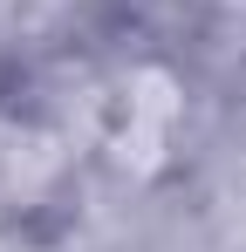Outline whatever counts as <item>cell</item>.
<instances>
[{
  "label": "cell",
  "instance_id": "2",
  "mask_svg": "<svg viewBox=\"0 0 246 252\" xmlns=\"http://www.w3.org/2000/svg\"><path fill=\"white\" fill-rule=\"evenodd\" d=\"M55 164H62V150H55L48 136H35V129L7 136V177H14V184H35V177H48Z\"/></svg>",
  "mask_w": 246,
  "mask_h": 252
},
{
  "label": "cell",
  "instance_id": "1",
  "mask_svg": "<svg viewBox=\"0 0 246 252\" xmlns=\"http://www.w3.org/2000/svg\"><path fill=\"white\" fill-rule=\"evenodd\" d=\"M178 109H185L178 82H171L164 68H137V75L123 82L117 123H110V150H117V164L158 170V164H164V143H171V123H178Z\"/></svg>",
  "mask_w": 246,
  "mask_h": 252
},
{
  "label": "cell",
  "instance_id": "3",
  "mask_svg": "<svg viewBox=\"0 0 246 252\" xmlns=\"http://www.w3.org/2000/svg\"><path fill=\"white\" fill-rule=\"evenodd\" d=\"M240 239H246V198H240Z\"/></svg>",
  "mask_w": 246,
  "mask_h": 252
}]
</instances>
